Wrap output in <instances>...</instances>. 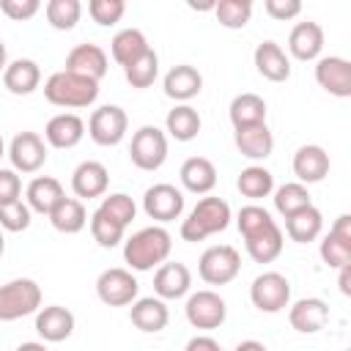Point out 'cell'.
<instances>
[{
    "label": "cell",
    "mask_w": 351,
    "mask_h": 351,
    "mask_svg": "<svg viewBox=\"0 0 351 351\" xmlns=\"http://www.w3.org/2000/svg\"><path fill=\"white\" fill-rule=\"evenodd\" d=\"M250 302L261 313H282L291 304V282L280 271H263L250 285Z\"/></svg>",
    "instance_id": "cell-8"
},
{
    "label": "cell",
    "mask_w": 351,
    "mask_h": 351,
    "mask_svg": "<svg viewBox=\"0 0 351 351\" xmlns=\"http://www.w3.org/2000/svg\"><path fill=\"white\" fill-rule=\"evenodd\" d=\"M41 310V288L30 277H16L0 285V321H19Z\"/></svg>",
    "instance_id": "cell-5"
},
{
    "label": "cell",
    "mask_w": 351,
    "mask_h": 351,
    "mask_svg": "<svg viewBox=\"0 0 351 351\" xmlns=\"http://www.w3.org/2000/svg\"><path fill=\"white\" fill-rule=\"evenodd\" d=\"M5 66H8V49H5V41L0 38V74L5 71Z\"/></svg>",
    "instance_id": "cell-53"
},
{
    "label": "cell",
    "mask_w": 351,
    "mask_h": 351,
    "mask_svg": "<svg viewBox=\"0 0 351 351\" xmlns=\"http://www.w3.org/2000/svg\"><path fill=\"white\" fill-rule=\"evenodd\" d=\"M178 178H181V184H184L186 192H192V195H208L217 186V167L206 156H189L181 165Z\"/></svg>",
    "instance_id": "cell-28"
},
{
    "label": "cell",
    "mask_w": 351,
    "mask_h": 351,
    "mask_svg": "<svg viewBox=\"0 0 351 351\" xmlns=\"http://www.w3.org/2000/svg\"><path fill=\"white\" fill-rule=\"evenodd\" d=\"M44 14L55 30H74L82 16V3L80 0H49L44 5Z\"/></svg>",
    "instance_id": "cell-39"
},
{
    "label": "cell",
    "mask_w": 351,
    "mask_h": 351,
    "mask_svg": "<svg viewBox=\"0 0 351 351\" xmlns=\"http://www.w3.org/2000/svg\"><path fill=\"white\" fill-rule=\"evenodd\" d=\"M44 99L63 110H82L99 99V82L60 69L44 80Z\"/></svg>",
    "instance_id": "cell-3"
},
{
    "label": "cell",
    "mask_w": 351,
    "mask_h": 351,
    "mask_svg": "<svg viewBox=\"0 0 351 351\" xmlns=\"http://www.w3.org/2000/svg\"><path fill=\"white\" fill-rule=\"evenodd\" d=\"M137 293H140V282L129 269L112 266V269H104L96 280V296L107 307H126L137 299Z\"/></svg>",
    "instance_id": "cell-9"
},
{
    "label": "cell",
    "mask_w": 351,
    "mask_h": 351,
    "mask_svg": "<svg viewBox=\"0 0 351 351\" xmlns=\"http://www.w3.org/2000/svg\"><path fill=\"white\" fill-rule=\"evenodd\" d=\"M143 211L154 219V225L173 222L184 214V192L173 184H154L143 195Z\"/></svg>",
    "instance_id": "cell-13"
},
{
    "label": "cell",
    "mask_w": 351,
    "mask_h": 351,
    "mask_svg": "<svg viewBox=\"0 0 351 351\" xmlns=\"http://www.w3.org/2000/svg\"><path fill=\"white\" fill-rule=\"evenodd\" d=\"M0 11L14 22H27L41 11L38 0H0Z\"/></svg>",
    "instance_id": "cell-45"
},
{
    "label": "cell",
    "mask_w": 351,
    "mask_h": 351,
    "mask_svg": "<svg viewBox=\"0 0 351 351\" xmlns=\"http://www.w3.org/2000/svg\"><path fill=\"white\" fill-rule=\"evenodd\" d=\"M329 321V304L318 296H304L288 304V324L302 335H315Z\"/></svg>",
    "instance_id": "cell-16"
},
{
    "label": "cell",
    "mask_w": 351,
    "mask_h": 351,
    "mask_svg": "<svg viewBox=\"0 0 351 351\" xmlns=\"http://www.w3.org/2000/svg\"><path fill=\"white\" fill-rule=\"evenodd\" d=\"M5 156L11 159V170L16 173H38L47 165V143L36 132H19L11 137Z\"/></svg>",
    "instance_id": "cell-11"
},
{
    "label": "cell",
    "mask_w": 351,
    "mask_h": 351,
    "mask_svg": "<svg viewBox=\"0 0 351 351\" xmlns=\"http://www.w3.org/2000/svg\"><path fill=\"white\" fill-rule=\"evenodd\" d=\"M88 225H90V236H93V241H96L99 247H104V250H112V247H118V244L123 241L126 228H123L121 222L110 219V217H107L104 211H99V208L90 214Z\"/></svg>",
    "instance_id": "cell-38"
},
{
    "label": "cell",
    "mask_w": 351,
    "mask_h": 351,
    "mask_svg": "<svg viewBox=\"0 0 351 351\" xmlns=\"http://www.w3.org/2000/svg\"><path fill=\"white\" fill-rule=\"evenodd\" d=\"M228 115H230L233 129L252 126V123H266V101L258 93H239V96H233V101L228 107Z\"/></svg>",
    "instance_id": "cell-34"
},
{
    "label": "cell",
    "mask_w": 351,
    "mask_h": 351,
    "mask_svg": "<svg viewBox=\"0 0 351 351\" xmlns=\"http://www.w3.org/2000/svg\"><path fill=\"white\" fill-rule=\"evenodd\" d=\"M47 217H49V225L66 236H74L88 225V211H85L82 200H77V197H63Z\"/></svg>",
    "instance_id": "cell-32"
},
{
    "label": "cell",
    "mask_w": 351,
    "mask_h": 351,
    "mask_svg": "<svg viewBox=\"0 0 351 351\" xmlns=\"http://www.w3.org/2000/svg\"><path fill=\"white\" fill-rule=\"evenodd\" d=\"M321 49H324V27L313 19H304V22H296L288 33V52L296 58V60H318L321 58Z\"/></svg>",
    "instance_id": "cell-21"
},
{
    "label": "cell",
    "mask_w": 351,
    "mask_h": 351,
    "mask_svg": "<svg viewBox=\"0 0 351 351\" xmlns=\"http://www.w3.org/2000/svg\"><path fill=\"white\" fill-rule=\"evenodd\" d=\"M337 271H340V277H337V285H340V293H343V296H351V263H346V266H340Z\"/></svg>",
    "instance_id": "cell-50"
},
{
    "label": "cell",
    "mask_w": 351,
    "mask_h": 351,
    "mask_svg": "<svg viewBox=\"0 0 351 351\" xmlns=\"http://www.w3.org/2000/svg\"><path fill=\"white\" fill-rule=\"evenodd\" d=\"M329 233H335L337 239H343V241L351 244V214H340V217L335 219V225L329 228Z\"/></svg>",
    "instance_id": "cell-49"
},
{
    "label": "cell",
    "mask_w": 351,
    "mask_h": 351,
    "mask_svg": "<svg viewBox=\"0 0 351 351\" xmlns=\"http://www.w3.org/2000/svg\"><path fill=\"white\" fill-rule=\"evenodd\" d=\"M318 252H321V261H324L329 269H340V266L351 263V244L343 241V239H337L335 233H326V236L321 239Z\"/></svg>",
    "instance_id": "cell-42"
},
{
    "label": "cell",
    "mask_w": 351,
    "mask_h": 351,
    "mask_svg": "<svg viewBox=\"0 0 351 351\" xmlns=\"http://www.w3.org/2000/svg\"><path fill=\"white\" fill-rule=\"evenodd\" d=\"M230 219H233V214H230L228 200L214 197V195L200 197L195 203V208L186 214V219L181 222V239L184 241H192V244L195 241H203V239H208L214 233L228 230Z\"/></svg>",
    "instance_id": "cell-4"
},
{
    "label": "cell",
    "mask_w": 351,
    "mask_h": 351,
    "mask_svg": "<svg viewBox=\"0 0 351 351\" xmlns=\"http://www.w3.org/2000/svg\"><path fill=\"white\" fill-rule=\"evenodd\" d=\"M222 346L211 337V335H195L186 346H184V351H219Z\"/></svg>",
    "instance_id": "cell-48"
},
{
    "label": "cell",
    "mask_w": 351,
    "mask_h": 351,
    "mask_svg": "<svg viewBox=\"0 0 351 351\" xmlns=\"http://www.w3.org/2000/svg\"><path fill=\"white\" fill-rule=\"evenodd\" d=\"M5 156V140H3V134H0V159Z\"/></svg>",
    "instance_id": "cell-54"
},
{
    "label": "cell",
    "mask_w": 351,
    "mask_h": 351,
    "mask_svg": "<svg viewBox=\"0 0 351 351\" xmlns=\"http://www.w3.org/2000/svg\"><path fill=\"white\" fill-rule=\"evenodd\" d=\"M99 211H104L110 219L121 222L123 228L132 225V219L137 217V206L134 200L126 195V192H112V195H104L101 203H99Z\"/></svg>",
    "instance_id": "cell-41"
},
{
    "label": "cell",
    "mask_w": 351,
    "mask_h": 351,
    "mask_svg": "<svg viewBox=\"0 0 351 351\" xmlns=\"http://www.w3.org/2000/svg\"><path fill=\"white\" fill-rule=\"evenodd\" d=\"M233 143H236L239 154L252 159V162L269 159L271 151H274V134L266 123H252V126L233 129Z\"/></svg>",
    "instance_id": "cell-23"
},
{
    "label": "cell",
    "mask_w": 351,
    "mask_h": 351,
    "mask_svg": "<svg viewBox=\"0 0 351 351\" xmlns=\"http://www.w3.org/2000/svg\"><path fill=\"white\" fill-rule=\"evenodd\" d=\"M14 351H49L44 343H38V340H27V343H19Z\"/></svg>",
    "instance_id": "cell-52"
},
{
    "label": "cell",
    "mask_w": 351,
    "mask_h": 351,
    "mask_svg": "<svg viewBox=\"0 0 351 351\" xmlns=\"http://www.w3.org/2000/svg\"><path fill=\"white\" fill-rule=\"evenodd\" d=\"M129 318L140 332L154 335V332H162L167 326L170 310H167L165 299H159V296H137L129 307Z\"/></svg>",
    "instance_id": "cell-26"
},
{
    "label": "cell",
    "mask_w": 351,
    "mask_h": 351,
    "mask_svg": "<svg viewBox=\"0 0 351 351\" xmlns=\"http://www.w3.org/2000/svg\"><path fill=\"white\" fill-rule=\"evenodd\" d=\"M307 206H313V200H310V192L304 184L291 181V184H282L274 189V208H277V214H282V219Z\"/></svg>",
    "instance_id": "cell-36"
},
{
    "label": "cell",
    "mask_w": 351,
    "mask_h": 351,
    "mask_svg": "<svg viewBox=\"0 0 351 351\" xmlns=\"http://www.w3.org/2000/svg\"><path fill=\"white\" fill-rule=\"evenodd\" d=\"M162 88H165V96L167 99H173L176 104H186L189 99H195L203 90V77H200V71L195 66L178 63V66H173L165 74Z\"/></svg>",
    "instance_id": "cell-22"
},
{
    "label": "cell",
    "mask_w": 351,
    "mask_h": 351,
    "mask_svg": "<svg viewBox=\"0 0 351 351\" xmlns=\"http://www.w3.org/2000/svg\"><path fill=\"white\" fill-rule=\"evenodd\" d=\"M88 14L96 25L101 27H112L115 22H121V16L126 14V3L123 0H90L88 3Z\"/></svg>",
    "instance_id": "cell-44"
},
{
    "label": "cell",
    "mask_w": 351,
    "mask_h": 351,
    "mask_svg": "<svg viewBox=\"0 0 351 351\" xmlns=\"http://www.w3.org/2000/svg\"><path fill=\"white\" fill-rule=\"evenodd\" d=\"M123 77H126V82L132 88H140V90L143 88H151L156 82V77H159V55L154 49H148L134 63L123 66Z\"/></svg>",
    "instance_id": "cell-37"
},
{
    "label": "cell",
    "mask_w": 351,
    "mask_h": 351,
    "mask_svg": "<svg viewBox=\"0 0 351 351\" xmlns=\"http://www.w3.org/2000/svg\"><path fill=\"white\" fill-rule=\"evenodd\" d=\"M184 313H186V321L195 329H219L228 318V304L217 291L206 288V291L189 293Z\"/></svg>",
    "instance_id": "cell-12"
},
{
    "label": "cell",
    "mask_w": 351,
    "mask_h": 351,
    "mask_svg": "<svg viewBox=\"0 0 351 351\" xmlns=\"http://www.w3.org/2000/svg\"><path fill=\"white\" fill-rule=\"evenodd\" d=\"M233 351H269V348H266L261 340H241Z\"/></svg>",
    "instance_id": "cell-51"
},
{
    "label": "cell",
    "mask_w": 351,
    "mask_h": 351,
    "mask_svg": "<svg viewBox=\"0 0 351 351\" xmlns=\"http://www.w3.org/2000/svg\"><path fill=\"white\" fill-rule=\"evenodd\" d=\"M293 176L299 184H318L329 176V154L321 148V145H302L296 154H293Z\"/></svg>",
    "instance_id": "cell-24"
},
{
    "label": "cell",
    "mask_w": 351,
    "mask_h": 351,
    "mask_svg": "<svg viewBox=\"0 0 351 351\" xmlns=\"http://www.w3.org/2000/svg\"><path fill=\"white\" fill-rule=\"evenodd\" d=\"M315 82L337 99L351 96V63L340 55H324L315 60Z\"/></svg>",
    "instance_id": "cell-14"
},
{
    "label": "cell",
    "mask_w": 351,
    "mask_h": 351,
    "mask_svg": "<svg viewBox=\"0 0 351 351\" xmlns=\"http://www.w3.org/2000/svg\"><path fill=\"white\" fill-rule=\"evenodd\" d=\"M5 252V239H3V230H0V255Z\"/></svg>",
    "instance_id": "cell-55"
},
{
    "label": "cell",
    "mask_w": 351,
    "mask_h": 351,
    "mask_svg": "<svg viewBox=\"0 0 351 351\" xmlns=\"http://www.w3.org/2000/svg\"><path fill=\"white\" fill-rule=\"evenodd\" d=\"M192 288V271L181 261H165L154 271V293L159 299H181Z\"/></svg>",
    "instance_id": "cell-19"
},
{
    "label": "cell",
    "mask_w": 351,
    "mask_h": 351,
    "mask_svg": "<svg viewBox=\"0 0 351 351\" xmlns=\"http://www.w3.org/2000/svg\"><path fill=\"white\" fill-rule=\"evenodd\" d=\"M170 250H173V236L167 233V228L148 225L123 241V261L129 271H151L170 258Z\"/></svg>",
    "instance_id": "cell-2"
},
{
    "label": "cell",
    "mask_w": 351,
    "mask_h": 351,
    "mask_svg": "<svg viewBox=\"0 0 351 351\" xmlns=\"http://www.w3.org/2000/svg\"><path fill=\"white\" fill-rule=\"evenodd\" d=\"M30 217H33V211L27 208L25 200H14L8 206H0V230H8V233L27 230L30 228Z\"/></svg>",
    "instance_id": "cell-43"
},
{
    "label": "cell",
    "mask_w": 351,
    "mask_h": 351,
    "mask_svg": "<svg viewBox=\"0 0 351 351\" xmlns=\"http://www.w3.org/2000/svg\"><path fill=\"white\" fill-rule=\"evenodd\" d=\"M126 129H129V118H126L123 107H118V104H101L88 118V134H90V140L96 145H104V148L118 145L126 137Z\"/></svg>",
    "instance_id": "cell-10"
},
{
    "label": "cell",
    "mask_w": 351,
    "mask_h": 351,
    "mask_svg": "<svg viewBox=\"0 0 351 351\" xmlns=\"http://www.w3.org/2000/svg\"><path fill=\"white\" fill-rule=\"evenodd\" d=\"M255 69L263 80L269 82H285L291 77V58L285 55V49L277 41H261L255 47Z\"/></svg>",
    "instance_id": "cell-25"
},
{
    "label": "cell",
    "mask_w": 351,
    "mask_h": 351,
    "mask_svg": "<svg viewBox=\"0 0 351 351\" xmlns=\"http://www.w3.org/2000/svg\"><path fill=\"white\" fill-rule=\"evenodd\" d=\"M107 69H110V60H107V52L99 44H77L66 55V71L80 74L85 80L99 82L107 74Z\"/></svg>",
    "instance_id": "cell-17"
},
{
    "label": "cell",
    "mask_w": 351,
    "mask_h": 351,
    "mask_svg": "<svg viewBox=\"0 0 351 351\" xmlns=\"http://www.w3.org/2000/svg\"><path fill=\"white\" fill-rule=\"evenodd\" d=\"M200 112L192 104H176L165 118V134H170L178 143H189L200 134Z\"/></svg>",
    "instance_id": "cell-31"
},
{
    "label": "cell",
    "mask_w": 351,
    "mask_h": 351,
    "mask_svg": "<svg viewBox=\"0 0 351 351\" xmlns=\"http://www.w3.org/2000/svg\"><path fill=\"white\" fill-rule=\"evenodd\" d=\"M110 186V173L101 162L96 159H85L74 167L71 173V192L77 195V200H93V197H104Z\"/></svg>",
    "instance_id": "cell-15"
},
{
    "label": "cell",
    "mask_w": 351,
    "mask_h": 351,
    "mask_svg": "<svg viewBox=\"0 0 351 351\" xmlns=\"http://www.w3.org/2000/svg\"><path fill=\"white\" fill-rule=\"evenodd\" d=\"M129 159L140 170H159L167 159V134L159 126H140L129 143Z\"/></svg>",
    "instance_id": "cell-7"
},
{
    "label": "cell",
    "mask_w": 351,
    "mask_h": 351,
    "mask_svg": "<svg viewBox=\"0 0 351 351\" xmlns=\"http://www.w3.org/2000/svg\"><path fill=\"white\" fill-rule=\"evenodd\" d=\"M219 351H225V348H219Z\"/></svg>",
    "instance_id": "cell-56"
},
{
    "label": "cell",
    "mask_w": 351,
    "mask_h": 351,
    "mask_svg": "<svg viewBox=\"0 0 351 351\" xmlns=\"http://www.w3.org/2000/svg\"><path fill=\"white\" fill-rule=\"evenodd\" d=\"M236 189L250 197V200H261V197H269L274 192V176L271 170H266L263 165H250L239 173L236 178Z\"/></svg>",
    "instance_id": "cell-35"
},
{
    "label": "cell",
    "mask_w": 351,
    "mask_h": 351,
    "mask_svg": "<svg viewBox=\"0 0 351 351\" xmlns=\"http://www.w3.org/2000/svg\"><path fill=\"white\" fill-rule=\"evenodd\" d=\"M63 197H66L63 184L52 176H36L25 189V203L36 214H49Z\"/></svg>",
    "instance_id": "cell-29"
},
{
    "label": "cell",
    "mask_w": 351,
    "mask_h": 351,
    "mask_svg": "<svg viewBox=\"0 0 351 351\" xmlns=\"http://www.w3.org/2000/svg\"><path fill=\"white\" fill-rule=\"evenodd\" d=\"M324 230V214L315 208V206H307L291 217H285V233L291 241L296 244H307V241H315Z\"/></svg>",
    "instance_id": "cell-33"
},
{
    "label": "cell",
    "mask_w": 351,
    "mask_h": 351,
    "mask_svg": "<svg viewBox=\"0 0 351 351\" xmlns=\"http://www.w3.org/2000/svg\"><path fill=\"white\" fill-rule=\"evenodd\" d=\"M214 16L222 27L241 30L252 16V3L250 0H219L214 3Z\"/></svg>",
    "instance_id": "cell-40"
},
{
    "label": "cell",
    "mask_w": 351,
    "mask_h": 351,
    "mask_svg": "<svg viewBox=\"0 0 351 351\" xmlns=\"http://www.w3.org/2000/svg\"><path fill=\"white\" fill-rule=\"evenodd\" d=\"M36 332L44 343H63L74 332V313L63 304H49L36 313Z\"/></svg>",
    "instance_id": "cell-20"
},
{
    "label": "cell",
    "mask_w": 351,
    "mask_h": 351,
    "mask_svg": "<svg viewBox=\"0 0 351 351\" xmlns=\"http://www.w3.org/2000/svg\"><path fill=\"white\" fill-rule=\"evenodd\" d=\"M3 85L14 96H30L41 85V69L30 58H16L3 71Z\"/></svg>",
    "instance_id": "cell-27"
},
{
    "label": "cell",
    "mask_w": 351,
    "mask_h": 351,
    "mask_svg": "<svg viewBox=\"0 0 351 351\" xmlns=\"http://www.w3.org/2000/svg\"><path fill=\"white\" fill-rule=\"evenodd\" d=\"M239 271H241V255L230 244H214L203 250L197 261V274L208 285H228L239 277Z\"/></svg>",
    "instance_id": "cell-6"
},
{
    "label": "cell",
    "mask_w": 351,
    "mask_h": 351,
    "mask_svg": "<svg viewBox=\"0 0 351 351\" xmlns=\"http://www.w3.org/2000/svg\"><path fill=\"white\" fill-rule=\"evenodd\" d=\"M22 181L16 176V170L11 167H0V206H8L14 200H22Z\"/></svg>",
    "instance_id": "cell-46"
},
{
    "label": "cell",
    "mask_w": 351,
    "mask_h": 351,
    "mask_svg": "<svg viewBox=\"0 0 351 351\" xmlns=\"http://www.w3.org/2000/svg\"><path fill=\"white\" fill-rule=\"evenodd\" d=\"M148 49H151V44H148L145 33L137 30V27H123V30H118V33L112 36V41H110V55H112V60H115L118 66L134 63V60H137L140 55H145Z\"/></svg>",
    "instance_id": "cell-30"
},
{
    "label": "cell",
    "mask_w": 351,
    "mask_h": 351,
    "mask_svg": "<svg viewBox=\"0 0 351 351\" xmlns=\"http://www.w3.org/2000/svg\"><path fill=\"white\" fill-rule=\"evenodd\" d=\"M263 8L277 22H288V19H293V16L302 14V3L299 0H266Z\"/></svg>",
    "instance_id": "cell-47"
},
{
    "label": "cell",
    "mask_w": 351,
    "mask_h": 351,
    "mask_svg": "<svg viewBox=\"0 0 351 351\" xmlns=\"http://www.w3.org/2000/svg\"><path fill=\"white\" fill-rule=\"evenodd\" d=\"M236 225H239V233L244 239L247 255L255 263H271L280 258L285 239H282L280 225L271 219V214L263 206H258V203L241 206L236 214Z\"/></svg>",
    "instance_id": "cell-1"
},
{
    "label": "cell",
    "mask_w": 351,
    "mask_h": 351,
    "mask_svg": "<svg viewBox=\"0 0 351 351\" xmlns=\"http://www.w3.org/2000/svg\"><path fill=\"white\" fill-rule=\"evenodd\" d=\"M82 137H85V121L77 112H58L44 126V143L60 151L80 145Z\"/></svg>",
    "instance_id": "cell-18"
}]
</instances>
